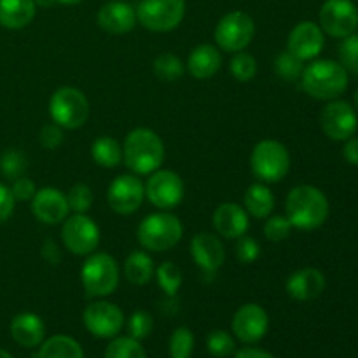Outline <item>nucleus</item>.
I'll return each mask as SVG.
<instances>
[{
    "mask_svg": "<svg viewBox=\"0 0 358 358\" xmlns=\"http://www.w3.org/2000/svg\"><path fill=\"white\" fill-rule=\"evenodd\" d=\"M331 213V205L324 192L315 185H297L285 198V217L292 227L301 231L318 229Z\"/></svg>",
    "mask_w": 358,
    "mask_h": 358,
    "instance_id": "nucleus-1",
    "label": "nucleus"
},
{
    "mask_svg": "<svg viewBox=\"0 0 358 358\" xmlns=\"http://www.w3.org/2000/svg\"><path fill=\"white\" fill-rule=\"evenodd\" d=\"M164 143L156 131L135 128L126 135L122 143V159L135 175H150L164 163Z\"/></svg>",
    "mask_w": 358,
    "mask_h": 358,
    "instance_id": "nucleus-2",
    "label": "nucleus"
},
{
    "mask_svg": "<svg viewBox=\"0 0 358 358\" xmlns=\"http://www.w3.org/2000/svg\"><path fill=\"white\" fill-rule=\"evenodd\" d=\"M301 86L315 100H336L348 87V72L334 59H313L303 70Z\"/></svg>",
    "mask_w": 358,
    "mask_h": 358,
    "instance_id": "nucleus-3",
    "label": "nucleus"
},
{
    "mask_svg": "<svg viewBox=\"0 0 358 358\" xmlns=\"http://www.w3.org/2000/svg\"><path fill=\"white\" fill-rule=\"evenodd\" d=\"M182 236H184V226L180 219L164 210L147 215L136 229L138 243L149 252L171 250L177 247Z\"/></svg>",
    "mask_w": 358,
    "mask_h": 358,
    "instance_id": "nucleus-4",
    "label": "nucleus"
},
{
    "mask_svg": "<svg viewBox=\"0 0 358 358\" xmlns=\"http://www.w3.org/2000/svg\"><path fill=\"white\" fill-rule=\"evenodd\" d=\"M121 280L117 261L105 252H93L87 255L80 268V282L90 297H107L114 294Z\"/></svg>",
    "mask_w": 358,
    "mask_h": 358,
    "instance_id": "nucleus-5",
    "label": "nucleus"
},
{
    "mask_svg": "<svg viewBox=\"0 0 358 358\" xmlns=\"http://www.w3.org/2000/svg\"><path fill=\"white\" fill-rule=\"evenodd\" d=\"M250 166L255 177L264 184L282 182L290 171V154L282 142L261 140L250 154Z\"/></svg>",
    "mask_w": 358,
    "mask_h": 358,
    "instance_id": "nucleus-6",
    "label": "nucleus"
},
{
    "mask_svg": "<svg viewBox=\"0 0 358 358\" xmlns=\"http://www.w3.org/2000/svg\"><path fill=\"white\" fill-rule=\"evenodd\" d=\"M49 115L63 129L83 128L90 117V101L77 87H59L49 98Z\"/></svg>",
    "mask_w": 358,
    "mask_h": 358,
    "instance_id": "nucleus-7",
    "label": "nucleus"
},
{
    "mask_svg": "<svg viewBox=\"0 0 358 358\" xmlns=\"http://www.w3.org/2000/svg\"><path fill=\"white\" fill-rule=\"evenodd\" d=\"M136 21L156 34L171 31L185 16V0H140L136 6Z\"/></svg>",
    "mask_w": 358,
    "mask_h": 358,
    "instance_id": "nucleus-8",
    "label": "nucleus"
},
{
    "mask_svg": "<svg viewBox=\"0 0 358 358\" xmlns=\"http://www.w3.org/2000/svg\"><path fill=\"white\" fill-rule=\"evenodd\" d=\"M255 35V23L250 14L243 10H231L217 23L213 38L215 44L226 52L245 51Z\"/></svg>",
    "mask_w": 358,
    "mask_h": 358,
    "instance_id": "nucleus-9",
    "label": "nucleus"
},
{
    "mask_svg": "<svg viewBox=\"0 0 358 358\" xmlns=\"http://www.w3.org/2000/svg\"><path fill=\"white\" fill-rule=\"evenodd\" d=\"M62 241L73 255H91L100 245V227L86 213H73L62 222Z\"/></svg>",
    "mask_w": 358,
    "mask_h": 358,
    "instance_id": "nucleus-10",
    "label": "nucleus"
},
{
    "mask_svg": "<svg viewBox=\"0 0 358 358\" xmlns=\"http://www.w3.org/2000/svg\"><path fill=\"white\" fill-rule=\"evenodd\" d=\"M145 198L157 210H170L177 208L182 203L185 194L184 180L173 170H156L149 175L145 182Z\"/></svg>",
    "mask_w": 358,
    "mask_h": 358,
    "instance_id": "nucleus-11",
    "label": "nucleus"
},
{
    "mask_svg": "<svg viewBox=\"0 0 358 358\" xmlns=\"http://www.w3.org/2000/svg\"><path fill=\"white\" fill-rule=\"evenodd\" d=\"M324 34L334 38H345L355 34L358 27V9L353 0H325L318 13Z\"/></svg>",
    "mask_w": 358,
    "mask_h": 358,
    "instance_id": "nucleus-12",
    "label": "nucleus"
},
{
    "mask_svg": "<svg viewBox=\"0 0 358 358\" xmlns=\"http://www.w3.org/2000/svg\"><path fill=\"white\" fill-rule=\"evenodd\" d=\"M320 126L327 138L334 142H346L355 135L358 128L355 108L345 100H331L322 108Z\"/></svg>",
    "mask_w": 358,
    "mask_h": 358,
    "instance_id": "nucleus-13",
    "label": "nucleus"
},
{
    "mask_svg": "<svg viewBox=\"0 0 358 358\" xmlns=\"http://www.w3.org/2000/svg\"><path fill=\"white\" fill-rule=\"evenodd\" d=\"M143 199H145V187L136 175H119L107 189L108 206L119 215L135 213L142 206Z\"/></svg>",
    "mask_w": 358,
    "mask_h": 358,
    "instance_id": "nucleus-14",
    "label": "nucleus"
},
{
    "mask_svg": "<svg viewBox=\"0 0 358 358\" xmlns=\"http://www.w3.org/2000/svg\"><path fill=\"white\" fill-rule=\"evenodd\" d=\"M84 325L93 336L101 339L115 338L124 325V313L121 308L108 301H94L87 304L83 315Z\"/></svg>",
    "mask_w": 358,
    "mask_h": 358,
    "instance_id": "nucleus-15",
    "label": "nucleus"
},
{
    "mask_svg": "<svg viewBox=\"0 0 358 358\" xmlns=\"http://www.w3.org/2000/svg\"><path fill=\"white\" fill-rule=\"evenodd\" d=\"M234 336L245 345H254L259 343L269 329V317L262 306L255 303L243 304L240 310L234 313L231 322Z\"/></svg>",
    "mask_w": 358,
    "mask_h": 358,
    "instance_id": "nucleus-16",
    "label": "nucleus"
},
{
    "mask_svg": "<svg viewBox=\"0 0 358 358\" xmlns=\"http://www.w3.org/2000/svg\"><path fill=\"white\" fill-rule=\"evenodd\" d=\"M325 45V34L320 24L313 21H301L290 30L287 38V51L303 62H311L322 52Z\"/></svg>",
    "mask_w": 358,
    "mask_h": 358,
    "instance_id": "nucleus-17",
    "label": "nucleus"
},
{
    "mask_svg": "<svg viewBox=\"0 0 358 358\" xmlns=\"http://www.w3.org/2000/svg\"><path fill=\"white\" fill-rule=\"evenodd\" d=\"M192 259L205 276H213L226 261V248L217 234L198 233L189 245Z\"/></svg>",
    "mask_w": 358,
    "mask_h": 358,
    "instance_id": "nucleus-18",
    "label": "nucleus"
},
{
    "mask_svg": "<svg viewBox=\"0 0 358 358\" xmlns=\"http://www.w3.org/2000/svg\"><path fill=\"white\" fill-rule=\"evenodd\" d=\"M66 196L56 187H42L31 198V213L35 219L48 226H58L69 217Z\"/></svg>",
    "mask_w": 358,
    "mask_h": 358,
    "instance_id": "nucleus-19",
    "label": "nucleus"
},
{
    "mask_svg": "<svg viewBox=\"0 0 358 358\" xmlns=\"http://www.w3.org/2000/svg\"><path fill=\"white\" fill-rule=\"evenodd\" d=\"M98 24L103 31L110 35L128 34L136 24V10L131 3L122 0H108V3L100 7L96 16Z\"/></svg>",
    "mask_w": 358,
    "mask_h": 358,
    "instance_id": "nucleus-20",
    "label": "nucleus"
},
{
    "mask_svg": "<svg viewBox=\"0 0 358 358\" xmlns=\"http://www.w3.org/2000/svg\"><path fill=\"white\" fill-rule=\"evenodd\" d=\"M212 222L217 234L227 238V240H238L243 234H247L248 227H250L247 210L241 205L231 201L217 206L215 212H213Z\"/></svg>",
    "mask_w": 358,
    "mask_h": 358,
    "instance_id": "nucleus-21",
    "label": "nucleus"
},
{
    "mask_svg": "<svg viewBox=\"0 0 358 358\" xmlns=\"http://www.w3.org/2000/svg\"><path fill=\"white\" fill-rule=\"evenodd\" d=\"M327 280L317 268H303L287 278L285 290L296 301H313L324 294Z\"/></svg>",
    "mask_w": 358,
    "mask_h": 358,
    "instance_id": "nucleus-22",
    "label": "nucleus"
},
{
    "mask_svg": "<svg viewBox=\"0 0 358 358\" xmlns=\"http://www.w3.org/2000/svg\"><path fill=\"white\" fill-rule=\"evenodd\" d=\"M222 66V55L219 48L212 44H199L189 52L185 70L191 73L194 79L205 80L215 76Z\"/></svg>",
    "mask_w": 358,
    "mask_h": 358,
    "instance_id": "nucleus-23",
    "label": "nucleus"
},
{
    "mask_svg": "<svg viewBox=\"0 0 358 358\" xmlns=\"http://www.w3.org/2000/svg\"><path fill=\"white\" fill-rule=\"evenodd\" d=\"M10 336L23 348H35L45 338V325L35 313H20L10 322Z\"/></svg>",
    "mask_w": 358,
    "mask_h": 358,
    "instance_id": "nucleus-24",
    "label": "nucleus"
},
{
    "mask_svg": "<svg viewBox=\"0 0 358 358\" xmlns=\"http://www.w3.org/2000/svg\"><path fill=\"white\" fill-rule=\"evenodd\" d=\"M35 13V0H0V27L21 30L34 21Z\"/></svg>",
    "mask_w": 358,
    "mask_h": 358,
    "instance_id": "nucleus-25",
    "label": "nucleus"
},
{
    "mask_svg": "<svg viewBox=\"0 0 358 358\" xmlns=\"http://www.w3.org/2000/svg\"><path fill=\"white\" fill-rule=\"evenodd\" d=\"M243 208L254 219H268L275 210V196H273L271 189L264 185V182L252 184L245 191Z\"/></svg>",
    "mask_w": 358,
    "mask_h": 358,
    "instance_id": "nucleus-26",
    "label": "nucleus"
},
{
    "mask_svg": "<svg viewBox=\"0 0 358 358\" xmlns=\"http://www.w3.org/2000/svg\"><path fill=\"white\" fill-rule=\"evenodd\" d=\"M124 278L133 285H147L150 280L156 275V268H154V261L147 252L135 250L126 257L124 261Z\"/></svg>",
    "mask_w": 358,
    "mask_h": 358,
    "instance_id": "nucleus-27",
    "label": "nucleus"
},
{
    "mask_svg": "<svg viewBox=\"0 0 358 358\" xmlns=\"http://www.w3.org/2000/svg\"><path fill=\"white\" fill-rule=\"evenodd\" d=\"M38 358H84V352L76 339L58 334L42 341Z\"/></svg>",
    "mask_w": 358,
    "mask_h": 358,
    "instance_id": "nucleus-28",
    "label": "nucleus"
},
{
    "mask_svg": "<svg viewBox=\"0 0 358 358\" xmlns=\"http://www.w3.org/2000/svg\"><path fill=\"white\" fill-rule=\"evenodd\" d=\"M91 157L101 168H115L122 161V145L114 136H100L91 143Z\"/></svg>",
    "mask_w": 358,
    "mask_h": 358,
    "instance_id": "nucleus-29",
    "label": "nucleus"
},
{
    "mask_svg": "<svg viewBox=\"0 0 358 358\" xmlns=\"http://www.w3.org/2000/svg\"><path fill=\"white\" fill-rule=\"evenodd\" d=\"M185 72V65L182 59L173 52H163L154 59V73L157 79L166 80V83H173V80L180 79Z\"/></svg>",
    "mask_w": 358,
    "mask_h": 358,
    "instance_id": "nucleus-30",
    "label": "nucleus"
},
{
    "mask_svg": "<svg viewBox=\"0 0 358 358\" xmlns=\"http://www.w3.org/2000/svg\"><path fill=\"white\" fill-rule=\"evenodd\" d=\"M273 66H275V72L278 73V77H282L287 83H294V80H299L301 76H303L304 62L285 49V51L276 56Z\"/></svg>",
    "mask_w": 358,
    "mask_h": 358,
    "instance_id": "nucleus-31",
    "label": "nucleus"
},
{
    "mask_svg": "<svg viewBox=\"0 0 358 358\" xmlns=\"http://www.w3.org/2000/svg\"><path fill=\"white\" fill-rule=\"evenodd\" d=\"M103 358H147L140 341L133 338H115L108 343Z\"/></svg>",
    "mask_w": 358,
    "mask_h": 358,
    "instance_id": "nucleus-32",
    "label": "nucleus"
},
{
    "mask_svg": "<svg viewBox=\"0 0 358 358\" xmlns=\"http://www.w3.org/2000/svg\"><path fill=\"white\" fill-rule=\"evenodd\" d=\"M156 278L157 283H159V289L170 297L177 296V292L182 287V280H184L182 278L180 268L170 261L163 262V264L156 269Z\"/></svg>",
    "mask_w": 358,
    "mask_h": 358,
    "instance_id": "nucleus-33",
    "label": "nucleus"
},
{
    "mask_svg": "<svg viewBox=\"0 0 358 358\" xmlns=\"http://www.w3.org/2000/svg\"><path fill=\"white\" fill-rule=\"evenodd\" d=\"M229 72L240 83H250L257 76V59L245 51L234 52L229 62Z\"/></svg>",
    "mask_w": 358,
    "mask_h": 358,
    "instance_id": "nucleus-34",
    "label": "nucleus"
},
{
    "mask_svg": "<svg viewBox=\"0 0 358 358\" xmlns=\"http://www.w3.org/2000/svg\"><path fill=\"white\" fill-rule=\"evenodd\" d=\"M66 203H69V208L73 213H87L90 212L91 205H93V191L87 184H79L72 185L66 192Z\"/></svg>",
    "mask_w": 358,
    "mask_h": 358,
    "instance_id": "nucleus-35",
    "label": "nucleus"
},
{
    "mask_svg": "<svg viewBox=\"0 0 358 358\" xmlns=\"http://www.w3.org/2000/svg\"><path fill=\"white\" fill-rule=\"evenodd\" d=\"M194 350V336L187 327L175 329L170 338V357L171 358H191Z\"/></svg>",
    "mask_w": 358,
    "mask_h": 358,
    "instance_id": "nucleus-36",
    "label": "nucleus"
},
{
    "mask_svg": "<svg viewBox=\"0 0 358 358\" xmlns=\"http://www.w3.org/2000/svg\"><path fill=\"white\" fill-rule=\"evenodd\" d=\"M339 63L353 76H358V35L352 34L343 38L339 45Z\"/></svg>",
    "mask_w": 358,
    "mask_h": 358,
    "instance_id": "nucleus-37",
    "label": "nucleus"
},
{
    "mask_svg": "<svg viewBox=\"0 0 358 358\" xmlns=\"http://www.w3.org/2000/svg\"><path fill=\"white\" fill-rule=\"evenodd\" d=\"M206 346H208V352L217 358H226L233 355L234 350H236L234 338L226 331L210 332L208 339H206Z\"/></svg>",
    "mask_w": 358,
    "mask_h": 358,
    "instance_id": "nucleus-38",
    "label": "nucleus"
},
{
    "mask_svg": "<svg viewBox=\"0 0 358 358\" xmlns=\"http://www.w3.org/2000/svg\"><path fill=\"white\" fill-rule=\"evenodd\" d=\"M292 229V224L285 215H269L264 222V236L273 243L287 240Z\"/></svg>",
    "mask_w": 358,
    "mask_h": 358,
    "instance_id": "nucleus-39",
    "label": "nucleus"
},
{
    "mask_svg": "<svg viewBox=\"0 0 358 358\" xmlns=\"http://www.w3.org/2000/svg\"><path fill=\"white\" fill-rule=\"evenodd\" d=\"M0 170H2V173L6 177L16 180V178L23 177L24 170H27V157L20 150L9 149L0 157Z\"/></svg>",
    "mask_w": 358,
    "mask_h": 358,
    "instance_id": "nucleus-40",
    "label": "nucleus"
},
{
    "mask_svg": "<svg viewBox=\"0 0 358 358\" xmlns=\"http://www.w3.org/2000/svg\"><path fill=\"white\" fill-rule=\"evenodd\" d=\"M152 327H154V320L152 317H150V313H147V311L138 310L129 317V322H128L129 338L136 339V341L145 339L147 336L152 332Z\"/></svg>",
    "mask_w": 358,
    "mask_h": 358,
    "instance_id": "nucleus-41",
    "label": "nucleus"
},
{
    "mask_svg": "<svg viewBox=\"0 0 358 358\" xmlns=\"http://www.w3.org/2000/svg\"><path fill=\"white\" fill-rule=\"evenodd\" d=\"M236 257L241 264H254L261 257V247H259L257 240L248 236V234H243L241 238H238Z\"/></svg>",
    "mask_w": 358,
    "mask_h": 358,
    "instance_id": "nucleus-42",
    "label": "nucleus"
},
{
    "mask_svg": "<svg viewBox=\"0 0 358 358\" xmlns=\"http://www.w3.org/2000/svg\"><path fill=\"white\" fill-rule=\"evenodd\" d=\"M38 140H41L44 149H49V150L58 149V147L63 143V128L56 124V122H49V124L42 126Z\"/></svg>",
    "mask_w": 358,
    "mask_h": 358,
    "instance_id": "nucleus-43",
    "label": "nucleus"
},
{
    "mask_svg": "<svg viewBox=\"0 0 358 358\" xmlns=\"http://www.w3.org/2000/svg\"><path fill=\"white\" fill-rule=\"evenodd\" d=\"M10 192H13L16 201H31L34 194L37 192V187H35L34 180H30V178L20 177L14 180Z\"/></svg>",
    "mask_w": 358,
    "mask_h": 358,
    "instance_id": "nucleus-44",
    "label": "nucleus"
},
{
    "mask_svg": "<svg viewBox=\"0 0 358 358\" xmlns=\"http://www.w3.org/2000/svg\"><path fill=\"white\" fill-rule=\"evenodd\" d=\"M14 203H16V199H14L10 189L7 185L0 184V224L9 220V217L13 215Z\"/></svg>",
    "mask_w": 358,
    "mask_h": 358,
    "instance_id": "nucleus-45",
    "label": "nucleus"
},
{
    "mask_svg": "<svg viewBox=\"0 0 358 358\" xmlns=\"http://www.w3.org/2000/svg\"><path fill=\"white\" fill-rule=\"evenodd\" d=\"M41 254L42 257H44V261L51 266H58L63 259L62 248H59L58 243H56L55 240H51V238H48V240L42 243Z\"/></svg>",
    "mask_w": 358,
    "mask_h": 358,
    "instance_id": "nucleus-46",
    "label": "nucleus"
},
{
    "mask_svg": "<svg viewBox=\"0 0 358 358\" xmlns=\"http://www.w3.org/2000/svg\"><path fill=\"white\" fill-rule=\"evenodd\" d=\"M343 156L352 166H358V136L353 135L352 138L346 140L343 147Z\"/></svg>",
    "mask_w": 358,
    "mask_h": 358,
    "instance_id": "nucleus-47",
    "label": "nucleus"
},
{
    "mask_svg": "<svg viewBox=\"0 0 358 358\" xmlns=\"http://www.w3.org/2000/svg\"><path fill=\"white\" fill-rule=\"evenodd\" d=\"M234 358H275L271 355V353L264 352V350H259V348H243L240 350V352L236 353V357Z\"/></svg>",
    "mask_w": 358,
    "mask_h": 358,
    "instance_id": "nucleus-48",
    "label": "nucleus"
},
{
    "mask_svg": "<svg viewBox=\"0 0 358 358\" xmlns=\"http://www.w3.org/2000/svg\"><path fill=\"white\" fill-rule=\"evenodd\" d=\"M35 3H37L38 7H52L58 3V0H35Z\"/></svg>",
    "mask_w": 358,
    "mask_h": 358,
    "instance_id": "nucleus-49",
    "label": "nucleus"
},
{
    "mask_svg": "<svg viewBox=\"0 0 358 358\" xmlns=\"http://www.w3.org/2000/svg\"><path fill=\"white\" fill-rule=\"evenodd\" d=\"M83 0H58V3H65V6H77Z\"/></svg>",
    "mask_w": 358,
    "mask_h": 358,
    "instance_id": "nucleus-50",
    "label": "nucleus"
},
{
    "mask_svg": "<svg viewBox=\"0 0 358 358\" xmlns=\"http://www.w3.org/2000/svg\"><path fill=\"white\" fill-rule=\"evenodd\" d=\"M0 358H13V355H10V353H7L6 350L0 348Z\"/></svg>",
    "mask_w": 358,
    "mask_h": 358,
    "instance_id": "nucleus-51",
    "label": "nucleus"
},
{
    "mask_svg": "<svg viewBox=\"0 0 358 358\" xmlns=\"http://www.w3.org/2000/svg\"><path fill=\"white\" fill-rule=\"evenodd\" d=\"M355 105H357V110H358V90H357V93H355Z\"/></svg>",
    "mask_w": 358,
    "mask_h": 358,
    "instance_id": "nucleus-52",
    "label": "nucleus"
}]
</instances>
